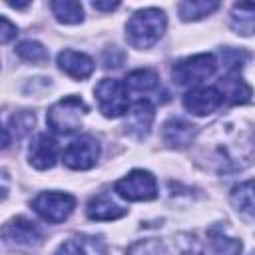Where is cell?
Wrapping results in <instances>:
<instances>
[{
    "instance_id": "6da1fadb",
    "label": "cell",
    "mask_w": 255,
    "mask_h": 255,
    "mask_svg": "<svg viewBox=\"0 0 255 255\" xmlns=\"http://www.w3.org/2000/svg\"><path fill=\"white\" fill-rule=\"evenodd\" d=\"M221 135L209 145V165L221 171L245 167L255 151V137L251 131H239L237 126H223Z\"/></svg>"
},
{
    "instance_id": "7a4b0ae2",
    "label": "cell",
    "mask_w": 255,
    "mask_h": 255,
    "mask_svg": "<svg viewBox=\"0 0 255 255\" xmlns=\"http://www.w3.org/2000/svg\"><path fill=\"white\" fill-rule=\"evenodd\" d=\"M165 32V14L159 8L137 10L126 24V38L133 48L153 46Z\"/></svg>"
},
{
    "instance_id": "3957f363",
    "label": "cell",
    "mask_w": 255,
    "mask_h": 255,
    "mask_svg": "<svg viewBox=\"0 0 255 255\" xmlns=\"http://www.w3.org/2000/svg\"><path fill=\"white\" fill-rule=\"evenodd\" d=\"M86 114H88V106L84 104V100L78 96H68V98L56 102L48 110L46 122L52 131H56L60 135H68L82 128V120Z\"/></svg>"
},
{
    "instance_id": "277c9868",
    "label": "cell",
    "mask_w": 255,
    "mask_h": 255,
    "mask_svg": "<svg viewBox=\"0 0 255 255\" xmlns=\"http://www.w3.org/2000/svg\"><path fill=\"white\" fill-rule=\"evenodd\" d=\"M215 70H217V60L213 54H195L185 60H179L173 66L171 76L173 82L179 86H193L211 78Z\"/></svg>"
},
{
    "instance_id": "5b68a950",
    "label": "cell",
    "mask_w": 255,
    "mask_h": 255,
    "mask_svg": "<svg viewBox=\"0 0 255 255\" xmlns=\"http://www.w3.org/2000/svg\"><path fill=\"white\" fill-rule=\"evenodd\" d=\"M114 191L128 201H149L157 197V183L149 171L133 169L126 177L116 181Z\"/></svg>"
},
{
    "instance_id": "8992f818",
    "label": "cell",
    "mask_w": 255,
    "mask_h": 255,
    "mask_svg": "<svg viewBox=\"0 0 255 255\" xmlns=\"http://www.w3.org/2000/svg\"><path fill=\"white\" fill-rule=\"evenodd\" d=\"M96 100L106 118H122L128 112V88L120 80L104 78L96 86Z\"/></svg>"
},
{
    "instance_id": "52a82bcc",
    "label": "cell",
    "mask_w": 255,
    "mask_h": 255,
    "mask_svg": "<svg viewBox=\"0 0 255 255\" xmlns=\"http://www.w3.org/2000/svg\"><path fill=\"white\" fill-rule=\"evenodd\" d=\"M34 211L50 221V223H62L64 219L70 217V213L76 207V199L70 193H60V191H44L32 201Z\"/></svg>"
},
{
    "instance_id": "ba28073f",
    "label": "cell",
    "mask_w": 255,
    "mask_h": 255,
    "mask_svg": "<svg viewBox=\"0 0 255 255\" xmlns=\"http://www.w3.org/2000/svg\"><path fill=\"white\" fill-rule=\"evenodd\" d=\"M98 157H100V143L92 135H82L70 141L62 155L64 163L70 169H90L96 165Z\"/></svg>"
},
{
    "instance_id": "9c48e42d",
    "label": "cell",
    "mask_w": 255,
    "mask_h": 255,
    "mask_svg": "<svg viewBox=\"0 0 255 255\" xmlns=\"http://www.w3.org/2000/svg\"><path fill=\"white\" fill-rule=\"evenodd\" d=\"M221 104H223V98L217 92V88H193L183 96L185 110L195 116L213 114Z\"/></svg>"
},
{
    "instance_id": "30bf717a",
    "label": "cell",
    "mask_w": 255,
    "mask_h": 255,
    "mask_svg": "<svg viewBox=\"0 0 255 255\" xmlns=\"http://www.w3.org/2000/svg\"><path fill=\"white\" fill-rule=\"evenodd\" d=\"M2 235L6 243L14 245H38L42 241V231L36 227V223H32L26 217H16L10 223H6Z\"/></svg>"
},
{
    "instance_id": "8fae6325",
    "label": "cell",
    "mask_w": 255,
    "mask_h": 255,
    "mask_svg": "<svg viewBox=\"0 0 255 255\" xmlns=\"http://www.w3.org/2000/svg\"><path fill=\"white\" fill-rule=\"evenodd\" d=\"M58 68L74 80H86L92 76L96 66H94V60L84 52L62 50L58 54Z\"/></svg>"
},
{
    "instance_id": "7c38bea8",
    "label": "cell",
    "mask_w": 255,
    "mask_h": 255,
    "mask_svg": "<svg viewBox=\"0 0 255 255\" xmlns=\"http://www.w3.org/2000/svg\"><path fill=\"white\" fill-rule=\"evenodd\" d=\"M28 159L36 169H50L58 159V145L48 133H38L28 149Z\"/></svg>"
},
{
    "instance_id": "4fadbf2b",
    "label": "cell",
    "mask_w": 255,
    "mask_h": 255,
    "mask_svg": "<svg viewBox=\"0 0 255 255\" xmlns=\"http://www.w3.org/2000/svg\"><path fill=\"white\" fill-rule=\"evenodd\" d=\"M153 124V106L147 100H137L129 112H128V120H126V131L135 135V137H145L151 129Z\"/></svg>"
},
{
    "instance_id": "5bb4252c",
    "label": "cell",
    "mask_w": 255,
    "mask_h": 255,
    "mask_svg": "<svg viewBox=\"0 0 255 255\" xmlns=\"http://www.w3.org/2000/svg\"><path fill=\"white\" fill-rule=\"evenodd\" d=\"M217 92L227 104H247L251 100V86L239 76V74H227L217 82Z\"/></svg>"
},
{
    "instance_id": "9a60e30c",
    "label": "cell",
    "mask_w": 255,
    "mask_h": 255,
    "mask_svg": "<svg viewBox=\"0 0 255 255\" xmlns=\"http://www.w3.org/2000/svg\"><path fill=\"white\" fill-rule=\"evenodd\" d=\"M195 133H197V129H195L193 124L183 122V120H177V118L165 122V124H163V131H161L163 141H165L167 145H171V147H177V149L187 147V145L193 141Z\"/></svg>"
},
{
    "instance_id": "2e32d148",
    "label": "cell",
    "mask_w": 255,
    "mask_h": 255,
    "mask_svg": "<svg viewBox=\"0 0 255 255\" xmlns=\"http://www.w3.org/2000/svg\"><path fill=\"white\" fill-rule=\"evenodd\" d=\"M86 213H88V217L94 219V221H112V219L124 217V215L128 213V209L122 207V205H118L116 201H112L110 195L102 193V195L90 199V203H88V207H86Z\"/></svg>"
},
{
    "instance_id": "e0dca14e",
    "label": "cell",
    "mask_w": 255,
    "mask_h": 255,
    "mask_svg": "<svg viewBox=\"0 0 255 255\" xmlns=\"http://www.w3.org/2000/svg\"><path fill=\"white\" fill-rule=\"evenodd\" d=\"M231 28L241 36H253L255 34V2L233 4Z\"/></svg>"
},
{
    "instance_id": "ac0fdd59",
    "label": "cell",
    "mask_w": 255,
    "mask_h": 255,
    "mask_svg": "<svg viewBox=\"0 0 255 255\" xmlns=\"http://www.w3.org/2000/svg\"><path fill=\"white\" fill-rule=\"evenodd\" d=\"M229 199H231V205L237 211L255 217V179L235 185Z\"/></svg>"
},
{
    "instance_id": "d6986e66",
    "label": "cell",
    "mask_w": 255,
    "mask_h": 255,
    "mask_svg": "<svg viewBox=\"0 0 255 255\" xmlns=\"http://www.w3.org/2000/svg\"><path fill=\"white\" fill-rule=\"evenodd\" d=\"M157 86H159L157 74L153 70H147V68L133 70L126 78V88L131 90V92H137V94H147V92L155 90Z\"/></svg>"
},
{
    "instance_id": "ffe728a7",
    "label": "cell",
    "mask_w": 255,
    "mask_h": 255,
    "mask_svg": "<svg viewBox=\"0 0 255 255\" xmlns=\"http://www.w3.org/2000/svg\"><path fill=\"white\" fill-rule=\"evenodd\" d=\"M219 8V2L215 0H185L177 6L181 20L189 22V20H201L205 16H209L211 12H215Z\"/></svg>"
},
{
    "instance_id": "44dd1931",
    "label": "cell",
    "mask_w": 255,
    "mask_h": 255,
    "mask_svg": "<svg viewBox=\"0 0 255 255\" xmlns=\"http://www.w3.org/2000/svg\"><path fill=\"white\" fill-rule=\"evenodd\" d=\"M52 14L56 16L58 22L62 24H80L84 20V8L80 2L72 0H54L50 4Z\"/></svg>"
},
{
    "instance_id": "7402d4cb",
    "label": "cell",
    "mask_w": 255,
    "mask_h": 255,
    "mask_svg": "<svg viewBox=\"0 0 255 255\" xmlns=\"http://www.w3.org/2000/svg\"><path fill=\"white\" fill-rule=\"evenodd\" d=\"M209 243H211L213 255H239L241 253V241L223 235V231L219 229L209 231Z\"/></svg>"
},
{
    "instance_id": "603a6c76",
    "label": "cell",
    "mask_w": 255,
    "mask_h": 255,
    "mask_svg": "<svg viewBox=\"0 0 255 255\" xmlns=\"http://www.w3.org/2000/svg\"><path fill=\"white\" fill-rule=\"evenodd\" d=\"M16 54L26 60V62H32V64H38V62H46L48 60V50L36 42V40H26L22 42L18 48H16Z\"/></svg>"
},
{
    "instance_id": "cb8c5ba5",
    "label": "cell",
    "mask_w": 255,
    "mask_h": 255,
    "mask_svg": "<svg viewBox=\"0 0 255 255\" xmlns=\"http://www.w3.org/2000/svg\"><path fill=\"white\" fill-rule=\"evenodd\" d=\"M169 247L159 239H143L129 247L128 255H171Z\"/></svg>"
},
{
    "instance_id": "d4e9b609",
    "label": "cell",
    "mask_w": 255,
    "mask_h": 255,
    "mask_svg": "<svg viewBox=\"0 0 255 255\" xmlns=\"http://www.w3.org/2000/svg\"><path fill=\"white\" fill-rule=\"evenodd\" d=\"M32 126H34V114H30V112H16V114L10 118L8 126H4V129H6L8 133L14 131V137L20 139V137H24V135L30 131Z\"/></svg>"
},
{
    "instance_id": "484cf974",
    "label": "cell",
    "mask_w": 255,
    "mask_h": 255,
    "mask_svg": "<svg viewBox=\"0 0 255 255\" xmlns=\"http://www.w3.org/2000/svg\"><path fill=\"white\" fill-rule=\"evenodd\" d=\"M56 255H88L86 247L82 245V241L78 239H68L60 245V249L56 251Z\"/></svg>"
},
{
    "instance_id": "4316f807",
    "label": "cell",
    "mask_w": 255,
    "mask_h": 255,
    "mask_svg": "<svg viewBox=\"0 0 255 255\" xmlns=\"http://www.w3.org/2000/svg\"><path fill=\"white\" fill-rule=\"evenodd\" d=\"M2 30H0V40H2V44H6V42H10L14 36H16V26L6 18V16H2Z\"/></svg>"
},
{
    "instance_id": "83f0119b",
    "label": "cell",
    "mask_w": 255,
    "mask_h": 255,
    "mask_svg": "<svg viewBox=\"0 0 255 255\" xmlns=\"http://www.w3.org/2000/svg\"><path fill=\"white\" fill-rule=\"evenodd\" d=\"M92 6L96 10H104V12H112L120 6V2H92Z\"/></svg>"
},
{
    "instance_id": "f1b7e54d",
    "label": "cell",
    "mask_w": 255,
    "mask_h": 255,
    "mask_svg": "<svg viewBox=\"0 0 255 255\" xmlns=\"http://www.w3.org/2000/svg\"><path fill=\"white\" fill-rule=\"evenodd\" d=\"M251 255H255V251H253V253H251Z\"/></svg>"
}]
</instances>
